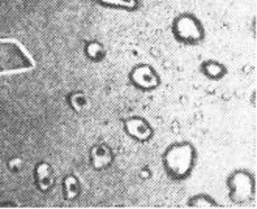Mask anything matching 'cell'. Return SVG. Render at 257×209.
Segmentation results:
<instances>
[{
  "label": "cell",
  "instance_id": "3957f363",
  "mask_svg": "<svg viewBox=\"0 0 257 209\" xmlns=\"http://www.w3.org/2000/svg\"><path fill=\"white\" fill-rule=\"evenodd\" d=\"M103 2H108V3H114V4H121V6H127L132 7L134 6V0H103Z\"/></svg>",
  "mask_w": 257,
  "mask_h": 209
},
{
  "label": "cell",
  "instance_id": "7a4b0ae2",
  "mask_svg": "<svg viewBox=\"0 0 257 209\" xmlns=\"http://www.w3.org/2000/svg\"><path fill=\"white\" fill-rule=\"evenodd\" d=\"M167 162L176 174H184L191 163V150L188 148H175L167 154Z\"/></svg>",
  "mask_w": 257,
  "mask_h": 209
},
{
  "label": "cell",
  "instance_id": "6da1fadb",
  "mask_svg": "<svg viewBox=\"0 0 257 209\" xmlns=\"http://www.w3.org/2000/svg\"><path fill=\"white\" fill-rule=\"evenodd\" d=\"M34 68V60L15 39L0 38V75L26 72Z\"/></svg>",
  "mask_w": 257,
  "mask_h": 209
}]
</instances>
